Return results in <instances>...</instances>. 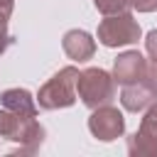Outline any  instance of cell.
<instances>
[{
    "instance_id": "cell-1",
    "label": "cell",
    "mask_w": 157,
    "mask_h": 157,
    "mask_svg": "<svg viewBox=\"0 0 157 157\" xmlns=\"http://www.w3.org/2000/svg\"><path fill=\"white\" fill-rule=\"evenodd\" d=\"M78 69L76 66H64L59 69L37 93V103L42 110H59L69 108L76 103V81H78Z\"/></svg>"
},
{
    "instance_id": "cell-2",
    "label": "cell",
    "mask_w": 157,
    "mask_h": 157,
    "mask_svg": "<svg viewBox=\"0 0 157 157\" xmlns=\"http://www.w3.org/2000/svg\"><path fill=\"white\" fill-rule=\"evenodd\" d=\"M76 93H78L81 103L86 108H91V110L101 108V105H110L113 98H115V78L105 69L88 66V69H83L78 74Z\"/></svg>"
},
{
    "instance_id": "cell-3",
    "label": "cell",
    "mask_w": 157,
    "mask_h": 157,
    "mask_svg": "<svg viewBox=\"0 0 157 157\" xmlns=\"http://www.w3.org/2000/svg\"><path fill=\"white\" fill-rule=\"evenodd\" d=\"M140 34H142V29L130 12L105 15V20H101V25H98V42L108 49L135 44L140 39Z\"/></svg>"
},
{
    "instance_id": "cell-4",
    "label": "cell",
    "mask_w": 157,
    "mask_h": 157,
    "mask_svg": "<svg viewBox=\"0 0 157 157\" xmlns=\"http://www.w3.org/2000/svg\"><path fill=\"white\" fill-rule=\"evenodd\" d=\"M128 152L132 157H157V101L145 110L137 132L128 137Z\"/></svg>"
},
{
    "instance_id": "cell-5",
    "label": "cell",
    "mask_w": 157,
    "mask_h": 157,
    "mask_svg": "<svg viewBox=\"0 0 157 157\" xmlns=\"http://www.w3.org/2000/svg\"><path fill=\"white\" fill-rule=\"evenodd\" d=\"M88 130L96 140L113 142V140L123 137V132H125V115L113 105L93 108V113L88 118Z\"/></svg>"
},
{
    "instance_id": "cell-6",
    "label": "cell",
    "mask_w": 157,
    "mask_h": 157,
    "mask_svg": "<svg viewBox=\"0 0 157 157\" xmlns=\"http://www.w3.org/2000/svg\"><path fill=\"white\" fill-rule=\"evenodd\" d=\"M145 69H147V59L137 49H130V52L118 54V59L113 61V78H115V83H123V86L137 83V81H142Z\"/></svg>"
},
{
    "instance_id": "cell-7",
    "label": "cell",
    "mask_w": 157,
    "mask_h": 157,
    "mask_svg": "<svg viewBox=\"0 0 157 157\" xmlns=\"http://www.w3.org/2000/svg\"><path fill=\"white\" fill-rule=\"evenodd\" d=\"M61 47H64V54L71 61H78V64L88 61L96 54V39L83 29H69L61 39Z\"/></svg>"
},
{
    "instance_id": "cell-8",
    "label": "cell",
    "mask_w": 157,
    "mask_h": 157,
    "mask_svg": "<svg viewBox=\"0 0 157 157\" xmlns=\"http://www.w3.org/2000/svg\"><path fill=\"white\" fill-rule=\"evenodd\" d=\"M155 101H157V96L150 91V86H147L145 81H137V83H128V86H123L120 105H123L128 113H145Z\"/></svg>"
},
{
    "instance_id": "cell-9",
    "label": "cell",
    "mask_w": 157,
    "mask_h": 157,
    "mask_svg": "<svg viewBox=\"0 0 157 157\" xmlns=\"http://www.w3.org/2000/svg\"><path fill=\"white\" fill-rule=\"evenodd\" d=\"M2 108L17 113V115H27V118H37V98L27 91V88H7L0 96Z\"/></svg>"
},
{
    "instance_id": "cell-10",
    "label": "cell",
    "mask_w": 157,
    "mask_h": 157,
    "mask_svg": "<svg viewBox=\"0 0 157 157\" xmlns=\"http://www.w3.org/2000/svg\"><path fill=\"white\" fill-rule=\"evenodd\" d=\"M44 125L37 120V118H29L27 123H25V128L20 130V135H17V152L20 155H34L39 147H42V142H44Z\"/></svg>"
},
{
    "instance_id": "cell-11",
    "label": "cell",
    "mask_w": 157,
    "mask_h": 157,
    "mask_svg": "<svg viewBox=\"0 0 157 157\" xmlns=\"http://www.w3.org/2000/svg\"><path fill=\"white\" fill-rule=\"evenodd\" d=\"M27 120H29L27 115H17V113H12V110H7V108H0V137L15 142Z\"/></svg>"
},
{
    "instance_id": "cell-12",
    "label": "cell",
    "mask_w": 157,
    "mask_h": 157,
    "mask_svg": "<svg viewBox=\"0 0 157 157\" xmlns=\"http://www.w3.org/2000/svg\"><path fill=\"white\" fill-rule=\"evenodd\" d=\"M93 5L101 15H120L132 7L130 0H93Z\"/></svg>"
},
{
    "instance_id": "cell-13",
    "label": "cell",
    "mask_w": 157,
    "mask_h": 157,
    "mask_svg": "<svg viewBox=\"0 0 157 157\" xmlns=\"http://www.w3.org/2000/svg\"><path fill=\"white\" fill-rule=\"evenodd\" d=\"M12 44H15V37H12L10 29H7V17H0V56H2Z\"/></svg>"
},
{
    "instance_id": "cell-14",
    "label": "cell",
    "mask_w": 157,
    "mask_h": 157,
    "mask_svg": "<svg viewBox=\"0 0 157 157\" xmlns=\"http://www.w3.org/2000/svg\"><path fill=\"white\" fill-rule=\"evenodd\" d=\"M142 81L150 86V91L157 96V61H147V69H145V76Z\"/></svg>"
},
{
    "instance_id": "cell-15",
    "label": "cell",
    "mask_w": 157,
    "mask_h": 157,
    "mask_svg": "<svg viewBox=\"0 0 157 157\" xmlns=\"http://www.w3.org/2000/svg\"><path fill=\"white\" fill-rule=\"evenodd\" d=\"M145 49H147L150 61H157V29H150V32H147V37H145Z\"/></svg>"
},
{
    "instance_id": "cell-16",
    "label": "cell",
    "mask_w": 157,
    "mask_h": 157,
    "mask_svg": "<svg viewBox=\"0 0 157 157\" xmlns=\"http://www.w3.org/2000/svg\"><path fill=\"white\" fill-rule=\"evenodd\" d=\"M130 5L137 12H155L157 10V0H130Z\"/></svg>"
},
{
    "instance_id": "cell-17",
    "label": "cell",
    "mask_w": 157,
    "mask_h": 157,
    "mask_svg": "<svg viewBox=\"0 0 157 157\" xmlns=\"http://www.w3.org/2000/svg\"><path fill=\"white\" fill-rule=\"evenodd\" d=\"M12 7H15V0H0V17H7L10 20Z\"/></svg>"
}]
</instances>
